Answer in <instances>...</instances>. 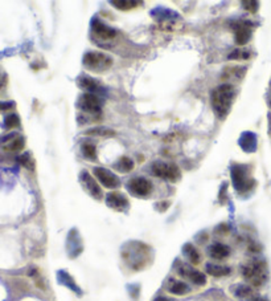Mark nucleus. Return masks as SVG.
I'll list each match as a JSON object with an SVG mask.
<instances>
[{"label": "nucleus", "mask_w": 271, "mask_h": 301, "mask_svg": "<svg viewBox=\"0 0 271 301\" xmlns=\"http://www.w3.org/2000/svg\"><path fill=\"white\" fill-rule=\"evenodd\" d=\"M270 126H271V116H270Z\"/></svg>", "instance_id": "obj_35"}, {"label": "nucleus", "mask_w": 271, "mask_h": 301, "mask_svg": "<svg viewBox=\"0 0 271 301\" xmlns=\"http://www.w3.org/2000/svg\"><path fill=\"white\" fill-rule=\"evenodd\" d=\"M168 291L171 292V293H174V295L183 296V295H187L188 292H189V287H188V285L183 282L172 280V282L169 283Z\"/></svg>", "instance_id": "obj_20"}, {"label": "nucleus", "mask_w": 271, "mask_h": 301, "mask_svg": "<svg viewBox=\"0 0 271 301\" xmlns=\"http://www.w3.org/2000/svg\"><path fill=\"white\" fill-rule=\"evenodd\" d=\"M78 106L81 109L82 114L91 116L94 121H97L95 116L101 118L102 113V102L97 94L93 93H84L81 97L78 98Z\"/></svg>", "instance_id": "obj_5"}, {"label": "nucleus", "mask_w": 271, "mask_h": 301, "mask_svg": "<svg viewBox=\"0 0 271 301\" xmlns=\"http://www.w3.org/2000/svg\"><path fill=\"white\" fill-rule=\"evenodd\" d=\"M230 173H232L233 185L239 194H245L254 187L255 182L254 179L249 178V171L246 166L233 165L232 168H230Z\"/></svg>", "instance_id": "obj_4"}, {"label": "nucleus", "mask_w": 271, "mask_h": 301, "mask_svg": "<svg viewBox=\"0 0 271 301\" xmlns=\"http://www.w3.org/2000/svg\"><path fill=\"white\" fill-rule=\"evenodd\" d=\"M241 4H242V7L246 11H249V12L252 13H255L259 8V3L258 2H255V0H243Z\"/></svg>", "instance_id": "obj_30"}, {"label": "nucleus", "mask_w": 271, "mask_h": 301, "mask_svg": "<svg viewBox=\"0 0 271 301\" xmlns=\"http://www.w3.org/2000/svg\"><path fill=\"white\" fill-rule=\"evenodd\" d=\"M234 295H236L237 297L242 298L250 297V296L253 295V289L252 287H249V285H236V287H234Z\"/></svg>", "instance_id": "obj_26"}, {"label": "nucleus", "mask_w": 271, "mask_h": 301, "mask_svg": "<svg viewBox=\"0 0 271 301\" xmlns=\"http://www.w3.org/2000/svg\"><path fill=\"white\" fill-rule=\"evenodd\" d=\"M15 106L13 102L8 101V102H0V112H6V110H10Z\"/></svg>", "instance_id": "obj_31"}, {"label": "nucleus", "mask_w": 271, "mask_h": 301, "mask_svg": "<svg viewBox=\"0 0 271 301\" xmlns=\"http://www.w3.org/2000/svg\"><path fill=\"white\" fill-rule=\"evenodd\" d=\"M77 85L81 88L82 91L90 92L94 94V92H100L101 87L98 84L97 80H94L91 77H87V76H81V77L77 78Z\"/></svg>", "instance_id": "obj_17"}, {"label": "nucleus", "mask_w": 271, "mask_h": 301, "mask_svg": "<svg viewBox=\"0 0 271 301\" xmlns=\"http://www.w3.org/2000/svg\"><path fill=\"white\" fill-rule=\"evenodd\" d=\"M86 136H95V137H113L115 136V132L109 127H104V126H98V127H93V129H89L85 132Z\"/></svg>", "instance_id": "obj_22"}, {"label": "nucleus", "mask_w": 271, "mask_h": 301, "mask_svg": "<svg viewBox=\"0 0 271 301\" xmlns=\"http://www.w3.org/2000/svg\"><path fill=\"white\" fill-rule=\"evenodd\" d=\"M106 204L110 208L118 211H123L125 208L129 207V201L126 199V197L120 192H110L106 195Z\"/></svg>", "instance_id": "obj_13"}, {"label": "nucleus", "mask_w": 271, "mask_h": 301, "mask_svg": "<svg viewBox=\"0 0 271 301\" xmlns=\"http://www.w3.org/2000/svg\"><path fill=\"white\" fill-rule=\"evenodd\" d=\"M4 123H6L7 129H13V127H17L20 125L19 116H17V114H15V113L10 114V116H7L6 121H4Z\"/></svg>", "instance_id": "obj_27"}, {"label": "nucleus", "mask_w": 271, "mask_h": 301, "mask_svg": "<svg viewBox=\"0 0 271 301\" xmlns=\"http://www.w3.org/2000/svg\"><path fill=\"white\" fill-rule=\"evenodd\" d=\"M58 278H60V283H61V284L68 285L70 289H75L76 292L81 293V292H80V289H78L77 285H76L75 282H73V278H71L66 272H64V271H60V272H58Z\"/></svg>", "instance_id": "obj_25"}, {"label": "nucleus", "mask_w": 271, "mask_h": 301, "mask_svg": "<svg viewBox=\"0 0 271 301\" xmlns=\"http://www.w3.org/2000/svg\"><path fill=\"white\" fill-rule=\"evenodd\" d=\"M84 67L86 69L91 72H95V73H102V72H106L107 69L111 68L113 65V58L107 56L106 53L101 52H87L84 56Z\"/></svg>", "instance_id": "obj_3"}, {"label": "nucleus", "mask_w": 271, "mask_h": 301, "mask_svg": "<svg viewBox=\"0 0 271 301\" xmlns=\"http://www.w3.org/2000/svg\"><path fill=\"white\" fill-rule=\"evenodd\" d=\"M129 191L135 197H147L152 191V183L145 178H133L129 182Z\"/></svg>", "instance_id": "obj_9"}, {"label": "nucleus", "mask_w": 271, "mask_h": 301, "mask_svg": "<svg viewBox=\"0 0 271 301\" xmlns=\"http://www.w3.org/2000/svg\"><path fill=\"white\" fill-rule=\"evenodd\" d=\"M94 177L106 188H116L120 186L119 178L105 167H94Z\"/></svg>", "instance_id": "obj_8"}, {"label": "nucleus", "mask_w": 271, "mask_h": 301, "mask_svg": "<svg viewBox=\"0 0 271 301\" xmlns=\"http://www.w3.org/2000/svg\"><path fill=\"white\" fill-rule=\"evenodd\" d=\"M252 301H268V300H266V298L263 297H253Z\"/></svg>", "instance_id": "obj_32"}, {"label": "nucleus", "mask_w": 271, "mask_h": 301, "mask_svg": "<svg viewBox=\"0 0 271 301\" xmlns=\"http://www.w3.org/2000/svg\"><path fill=\"white\" fill-rule=\"evenodd\" d=\"M24 145H26V139L24 137L17 136V134H11L7 138H4L3 147L6 152L17 153L20 150H23Z\"/></svg>", "instance_id": "obj_14"}, {"label": "nucleus", "mask_w": 271, "mask_h": 301, "mask_svg": "<svg viewBox=\"0 0 271 301\" xmlns=\"http://www.w3.org/2000/svg\"><path fill=\"white\" fill-rule=\"evenodd\" d=\"M82 154L86 157L87 159H90V161H95L97 159V149H95V146L93 143H84L81 146Z\"/></svg>", "instance_id": "obj_24"}, {"label": "nucleus", "mask_w": 271, "mask_h": 301, "mask_svg": "<svg viewBox=\"0 0 271 301\" xmlns=\"http://www.w3.org/2000/svg\"><path fill=\"white\" fill-rule=\"evenodd\" d=\"M91 28H93L94 35L102 40H113L116 36V32L113 28H110L109 26L104 24L98 19H94L91 22Z\"/></svg>", "instance_id": "obj_12"}, {"label": "nucleus", "mask_w": 271, "mask_h": 301, "mask_svg": "<svg viewBox=\"0 0 271 301\" xmlns=\"http://www.w3.org/2000/svg\"><path fill=\"white\" fill-rule=\"evenodd\" d=\"M111 4L120 11H129L135 8V7H138L139 3L135 2V0H113Z\"/></svg>", "instance_id": "obj_23"}, {"label": "nucleus", "mask_w": 271, "mask_h": 301, "mask_svg": "<svg viewBox=\"0 0 271 301\" xmlns=\"http://www.w3.org/2000/svg\"><path fill=\"white\" fill-rule=\"evenodd\" d=\"M80 182H81L82 187H84L91 197L95 198V199H101V198H102V190H101L100 185H98L97 182H95V179H94L86 170L80 173Z\"/></svg>", "instance_id": "obj_10"}, {"label": "nucleus", "mask_w": 271, "mask_h": 301, "mask_svg": "<svg viewBox=\"0 0 271 301\" xmlns=\"http://www.w3.org/2000/svg\"><path fill=\"white\" fill-rule=\"evenodd\" d=\"M155 301H169V300H168V298H165V297H159V298H156Z\"/></svg>", "instance_id": "obj_33"}, {"label": "nucleus", "mask_w": 271, "mask_h": 301, "mask_svg": "<svg viewBox=\"0 0 271 301\" xmlns=\"http://www.w3.org/2000/svg\"><path fill=\"white\" fill-rule=\"evenodd\" d=\"M242 275L246 282L253 287H262L267 280V268L266 264L261 260H254V262L248 263L242 267Z\"/></svg>", "instance_id": "obj_2"}, {"label": "nucleus", "mask_w": 271, "mask_h": 301, "mask_svg": "<svg viewBox=\"0 0 271 301\" xmlns=\"http://www.w3.org/2000/svg\"><path fill=\"white\" fill-rule=\"evenodd\" d=\"M183 253H184L185 257H187V259L189 260V263H192L193 266L200 264L201 255L194 246H192V244H185V246L183 247Z\"/></svg>", "instance_id": "obj_19"}, {"label": "nucleus", "mask_w": 271, "mask_h": 301, "mask_svg": "<svg viewBox=\"0 0 271 301\" xmlns=\"http://www.w3.org/2000/svg\"><path fill=\"white\" fill-rule=\"evenodd\" d=\"M250 57V52H249V51H246V49H236V51H234V52L233 53H230L229 55V58L230 60H246V58H249Z\"/></svg>", "instance_id": "obj_28"}, {"label": "nucleus", "mask_w": 271, "mask_h": 301, "mask_svg": "<svg viewBox=\"0 0 271 301\" xmlns=\"http://www.w3.org/2000/svg\"><path fill=\"white\" fill-rule=\"evenodd\" d=\"M17 162L21 166H24V167L29 168V170L33 168V161L32 158H31V154H29V153H26L23 156H20L19 158H17Z\"/></svg>", "instance_id": "obj_29"}, {"label": "nucleus", "mask_w": 271, "mask_h": 301, "mask_svg": "<svg viewBox=\"0 0 271 301\" xmlns=\"http://www.w3.org/2000/svg\"><path fill=\"white\" fill-rule=\"evenodd\" d=\"M178 272L180 273L183 277L188 278L192 283H194L196 285H205L207 284V277L203 272L197 271L194 268H190L188 266H180V268L178 269Z\"/></svg>", "instance_id": "obj_11"}, {"label": "nucleus", "mask_w": 271, "mask_h": 301, "mask_svg": "<svg viewBox=\"0 0 271 301\" xmlns=\"http://www.w3.org/2000/svg\"><path fill=\"white\" fill-rule=\"evenodd\" d=\"M134 166L135 165H134L133 159H130L129 157H122V158L118 159V162L114 165V167L120 173H129L133 170Z\"/></svg>", "instance_id": "obj_21"}, {"label": "nucleus", "mask_w": 271, "mask_h": 301, "mask_svg": "<svg viewBox=\"0 0 271 301\" xmlns=\"http://www.w3.org/2000/svg\"><path fill=\"white\" fill-rule=\"evenodd\" d=\"M3 85H4V80H0V88L3 87Z\"/></svg>", "instance_id": "obj_34"}, {"label": "nucleus", "mask_w": 271, "mask_h": 301, "mask_svg": "<svg viewBox=\"0 0 271 301\" xmlns=\"http://www.w3.org/2000/svg\"><path fill=\"white\" fill-rule=\"evenodd\" d=\"M152 173L159 178L169 182H178L181 177L180 168L176 165H174V163L155 162L152 165Z\"/></svg>", "instance_id": "obj_6"}, {"label": "nucleus", "mask_w": 271, "mask_h": 301, "mask_svg": "<svg viewBox=\"0 0 271 301\" xmlns=\"http://www.w3.org/2000/svg\"><path fill=\"white\" fill-rule=\"evenodd\" d=\"M239 146L242 147L243 152L254 153L257 150V137H255V134L245 132L239 138Z\"/></svg>", "instance_id": "obj_15"}, {"label": "nucleus", "mask_w": 271, "mask_h": 301, "mask_svg": "<svg viewBox=\"0 0 271 301\" xmlns=\"http://www.w3.org/2000/svg\"><path fill=\"white\" fill-rule=\"evenodd\" d=\"M205 269H207L208 275L213 276V277H225V276L230 275V272H232V269H230L229 267L212 264V263H208Z\"/></svg>", "instance_id": "obj_18"}, {"label": "nucleus", "mask_w": 271, "mask_h": 301, "mask_svg": "<svg viewBox=\"0 0 271 301\" xmlns=\"http://www.w3.org/2000/svg\"><path fill=\"white\" fill-rule=\"evenodd\" d=\"M208 253L210 257H213L216 260H224L230 255L229 247L225 246L223 243H214L208 248Z\"/></svg>", "instance_id": "obj_16"}, {"label": "nucleus", "mask_w": 271, "mask_h": 301, "mask_svg": "<svg viewBox=\"0 0 271 301\" xmlns=\"http://www.w3.org/2000/svg\"><path fill=\"white\" fill-rule=\"evenodd\" d=\"M234 97H236V89L230 84L219 85L218 88H216L212 92V96H210L212 107H213L214 113L218 118H221V120L226 118V116L230 112Z\"/></svg>", "instance_id": "obj_1"}, {"label": "nucleus", "mask_w": 271, "mask_h": 301, "mask_svg": "<svg viewBox=\"0 0 271 301\" xmlns=\"http://www.w3.org/2000/svg\"><path fill=\"white\" fill-rule=\"evenodd\" d=\"M270 106H271V100H270Z\"/></svg>", "instance_id": "obj_36"}, {"label": "nucleus", "mask_w": 271, "mask_h": 301, "mask_svg": "<svg viewBox=\"0 0 271 301\" xmlns=\"http://www.w3.org/2000/svg\"><path fill=\"white\" fill-rule=\"evenodd\" d=\"M233 31H234V36H236V42L238 46H245L248 44L253 33V24L250 22H236L233 23Z\"/></svg>", "instance_id": "obj_7"}]
</instances>
